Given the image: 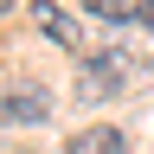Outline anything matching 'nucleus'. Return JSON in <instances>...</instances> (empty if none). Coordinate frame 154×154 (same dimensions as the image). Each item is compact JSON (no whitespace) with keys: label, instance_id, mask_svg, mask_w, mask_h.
Listing matches in <instances>:
<instances>
[{"label":"nucleus","instance_id":"obj_5","mask_svg":"<svg viewBox=\"0 0 154 154\" xmlns=\"http://www.w3.org/2000/svg\"><path fill=\"white\" fill-rule=\"evenodd\" d=\"M84 7H90L96 19H109V26H122V19H128V7H122V0H84Z\"/></svg>","mask_w":154,"mask_h":154},{"label":"nucleus","instance_id":"obj_7","mask_svg":"<svg viewBox=\"0 0 154 154\" xmlns=\"http://www.w3.org/2000/svg\"><path fill=\"white\" fill-rule=\"evenodd\" d=\"M7 7H13V0H0V13H7Z\"/></svg>","mask_w":154,"mask_h":154},{"label":"nucleus","instance_id":"obj_6","mask_svg":"<svg viewBox=\"0 0 154 154\" xmlns=\"http://www.w3.org/2000/svg\"><path fill=\"white\" fill-rule=\"evenodd\" d=\"M135 26H148V32H154V0H141V7H135Z\"/></svg>","mask_w":154,"mask_h":154},{"label":"nucleus","instance_id":"obj_1","mask_svg":"<svg viewBox=\"0 0 154 154\" xmlns=\"http://www.w3.org/2000/svg\"><path fill=\"white\" fill-rule=\"evenodd\" d=\"M122 77H128L122 58H84V64H77V96H84V103H109V96L122 90Z\"/></svg>","mask_w":154,"mask_h":154},{"label":"nucleus","instance_id":"obj_4","mask_svg":"<svg viewBox=\"0 0 154 154\" xmlns=\"http://www.w3.org/2000/svg\"><path fill=\"white\" fill-rule=\"evenodd\" d=\"M32 19H38V32H45V38H58V45H77V32H71V19L58 13V7H45V0H38V7H32Z\"/></svg>","mask_w":154,"mask_h":154},{"label":"nucleus","instance_id":"obj_3","mask_svg":"<svg viewBox=\"0 0 154 154\" xmlns=\"http://www.w3.org/2000/svg\"><path fill=\"white\" fill-rule=\"evenodd\" d=\"M64 154H128V135L122 128H109V122H90V128H77Z\"/></svg>","mask_w":154,"mask_h":154},{"label":"nucleus","instance_id":"obj_2","mask_svg":"<svg viewBox=\"0 0 154 154\" xmlns=\"http://www.w3.org/2000/svg\"><path fill=\"white\" fill-rule=\"evenodd\" d=\"M45 116H51V90L45 84H13L0 96V122H13V128H32V122H45Z\"/></svg>","mask_w":154,"mask_h":154}]
</instances>
